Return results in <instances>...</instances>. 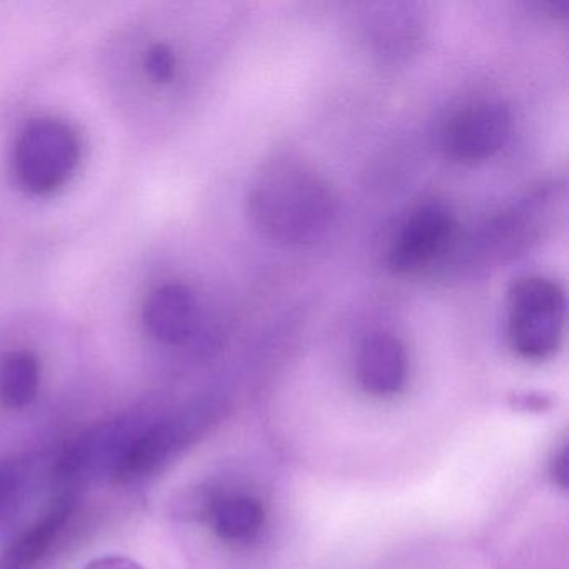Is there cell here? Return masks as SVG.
Listing matches in <instances>:
<instances>
[{
  "instance_id": "14",
  "label": "cell",
  "mask_w": 569,
  "mask_h": 569,
  "mask_svg": "<svg viewBox=\"0 0 569 569\" xmlns=\"http://www.w3.org/2000/svg\"><path fill=\"white\" fill-rule=\"evenodd\" d=\"M84 569H144L134 559L126 556H102L89 562Z\"/></svg>"
},
{
  "instance_id": "7",
  "label": "cell",
  "mask_w": 569,
  "mask_h": 569,
  "mask_svg": "<svg viewBox=\"0 0 569 569\" xmlns=\"http://www.w3.org/2000/svg\"><path fill=\"white\" fill-rule=\"evenodd\" d=\"M74 508L76 498L72 492L59 496L42 518L19 532L0 551V569L38 568L64 535Z\"/></svg>"
},
{
  "instance_id": "12",
  "label": "cell",
  "mask_w": 569,
  "mask_h": 569,
  "mask_svg": "<svg viewBox=\"0 0 569 569\" xmlns=\"http://www.w3.org/2000/svg\"><path fill=\"white\" fill-rule=\"evenodd\" d=\"M31 486L32 468L28 461L0 462V529L18 518Z\"/></svg>"
},
{
  "instance_id": "1",
  "label": "cell",
  "mask_w": 569,
  "mask_h": 569,
  "mask_svg": "<svg viewBox=\"0 0 569 569\" xmlns=\"http://www.w3.org/2000/svg\"><path fill=\"white\" fill-rule=\"evenodd\" d=\"M249 216L272 241L308 244L321 238L336 216L326 179L298 159L268 162L249 191Z\"/></svg>"
},
{
  "instance_id": "6",
  "label": "cell",
  "mask_w": 569,
  "mask_h": 569,
  "mask_svg": "<svg viewBox=\"0 0 569 569\" xmlns=\"http://www.w3.org/2000/svg\"><path fill=\"white\" fill-rule=\"evenodd\" d=\"M455 231L456 221L448 209L422 206L402 226L389 251V268L398 274L421 271L448 249Z\"/></svg>"
},
{
  "instance_id": "4",
  "label": "cell",
  "mask_w": 569,
  "mask_h": 569,
  "mask_svg": "<svg viewBox=\"0 0 569 569\" xmlns=\"http://www.w3.org/2000/svg\"><path fill=\"white\" fill-rule=\"evenodd\" d=\"M79 161V142L64 122L42 119L22 132L16 149V169L32 192H52L66 184Z\"/></svg>"
},
{
  "instance_id": "9",
  "label": "cell",
  "mask_w": 569,
  "mask_h": 569,
  "mask_svg": "<svg viewBox=\"0 0 569 569\" xmlns=\"http://www.w3.org/2000/svg\"><path fill=\"white\" fill-rule=\"evenodd\" d=\"M408 376L405 346L388 332L368 336L359 349L358 378L369 395L388 398L398 395Z\"/></svg>"
},
{
  "instance_id": "15",
  "label": "cell",
  "mask_w": 569,
  "mask_h": 569,
  "mask_svg": "<svg viewBox=\"0 0 569 569\" xmlns=\"http://www.w3.org/2000/svg\"><path fill=\"white\" fill-rule=\"evenodd\" d=\"M569 456L568 446H562L561 451L556 455L555 462H552V475H555L556 482L561 485L562 488L568 486V472H569Z\"/></svg>"
},
{
  "instance_id": "5",
  "label": "cell",
  "mask_w": 569,
  "mask_h": 569,
  "mask_svg": "<svg viewBox=\"0 0 569 569\" xmlns=\"http://www.w3.org/2000/svg\"><path fill=\"white\" fill-rule=\"evenodd\" d=\"M511 134V114L501 102L481 101L461 109L442 138L448 158L465 164L498 154Z\"/></svg>"
},
{
  "instance_id": "2",
  "label": "cell",
  "mask_w": 569,
  "mask_h": 569,
  "mask_svg": "<svg viewBox=\"0 0 569 569\" xmlns=\"http://www.w3.org/2000/svg\"><path fill=\"white\" fill-rule=\"evenodd\" d=\"M508 339L521 358L542 361L558 352L565 332L566 298L556 282L522 278L508 292Z\"/></svg>"
},
{
  "instance_id": "3",
  "label": "cell",
  "mask_w": 569,
  "mask_h": 569,
  "mask_svg": "<svg viewBox=\"0 0 569 569\" xmlns=\"http://www.w3.org/2000/svg\"><path fill=\"white\" fill-rule=\"evenodd\" d=\"M202 419L201 415L166 416L151 421L138 419L112 469V481L136 485L161 471L194 439L204 422Z\"/></svg>"
},
{
  "instance_id": "11",
  "label": "cell",
  "mask_w": 569,
  "mask_h": 569,
  "mask_svg": "<svg viewBox=\"0 0 569 569\" xmlns=\"http://www.w3.org/2000/svg\"><path fill=\"white\" fill-rule=\"evenodd\" d=\"M41 365L31 351H16L0 365V402L9 409H24L38 398Z\"/></svg>"
},
{
  "instance_id": "10",
  "label": "cell",
  "mask_w": 569,
  "mask_h": 569,
  "mask_svg": "<svg viewBox=\"0 0 569 569\" xmlns=\"http://www.w3.org/2000/svg\"><path fill=\"white\" fill-rule=\"evenodd\" d=\"M209 525L226 542H246L254 539L264 525V508L248 495H226L209 506Z\"/></svg>"
},
{
  "instance_id": "13",
  "label": "cell",
  "mask_w": 569,
  "mask_h": 569,
  "mask_svg": "<svg viewBox=\"0 0 569 569\" xmlns=\"http://www.w3.org/2000/svg\"><path fill=\"white\" fill-rule=\"evenodd\" d=\"M146 72L156 82L171 81L176 72V56L171 48L164 44L149 49L144 59Z\"/></svg>"
},
{
  "instance_id": "8",
  "label": "cell",
  "mask_w": 569,
  "mask_h": 569,
  "mask_svg": "<svg viewBox=\"0 0 569 569\" xmlns=\"http://www.w3.org/2000/svg\"><path fill=\"white\" fill-rule=\"evenodd\" d=\"M199 306L189 286L171 282L156 289L144 306L149 332L166 345L189 341L198 328Z\"/></svg>"
}]
</instances>
